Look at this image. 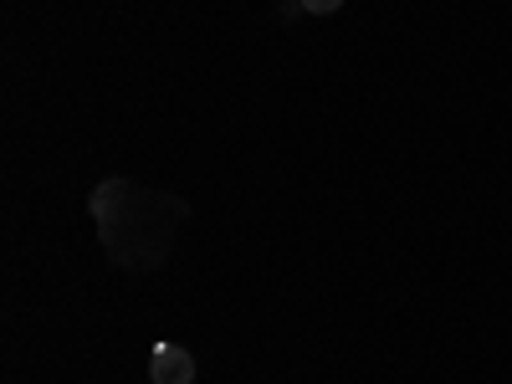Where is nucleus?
I'll use <instances>...</instances> for the list:
<instances>
[{"instance_id":"obj_1","label":"nucleus","mask_w":512,"mask_h":384,"mask_svg":"<svg viewBox=\"0 0 512 384\" xmlns=\"http://www.w3.org/2000/svg\"><path fill=\"white\" fill-rule=\"evenodd\" d=\"M169 205H175L169 195H144L139 185H128V180H103L98 185L93 216L103 226V241H108L118 267H123L128 241H134V236H159V241L175 236V226H154V216H159V210H169Z\"/></svg>"},{"instance_id":"obj_2","label":"nucleus","mask_w":512,"mask_h":384,"mask_svg":"<svg viewBox=\"0 0 512 384\" xmlns=\"http://www.w3.org/2000/svg\"><path fill=\"white\" fill-rule=\"evenodd\" d=\"M149 379L154 384H195V354H185L180 344H154Z\"/></svg>"},{"instance_id":"obj_3","label":"nucleus","mask_w":512,"mask_h":384,"mask_svg":"<svg viewBox=\"0 0 512 384\" xmlns=\"http://www.w3.org/2000/svg\"><path fill=\"white\" fill-rule=\"evenodd\" d=\"M344 0H303V11H313V16H333Z\"/></svg>"}]
</instances>
